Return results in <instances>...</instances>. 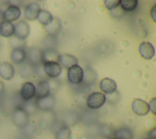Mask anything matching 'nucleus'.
<instances>
[{
    "label": "nucleus",
    "mask_w": 156,
    "mask_h": 139,
    "mask_svg": "<svg viewBox=\"0 0 156 139\" xmlns=\"http://www.w3.org/2000/svg\"><path fill=\"white\" fill-rule=\"evenodd\" d=\"M106 97L104 94L94 92L90 94L87 99V105L91 109H98L105 103Z\"/></svg>",
    "instance_id": "nucleus-1"
},
{
    "label": "nucleus",
    "mask_w": 156,
    "mask_h": 139,
    "mask_svg": "<svg viewBox=\"0 0 156 139\" xmlns=\"http://www.w3.org/2000/svg\"><path fill=\"white\" fill-rule=\"evenodd\" d=\"M83 70L78 64L73 65L68 69L67 77L68 81L74 85H78L83 80Z\"/></svg>",
    "instance_id": "nucleus-2"
},
{
    "label": "nucleus",
    "mask_w": 156,
    "mask_h": 139,
    "mask_svg": "<svg viewBox=\"0 0 156 139\" xmlns=\"http://www.w3.org/2000/svg\"><path fill=\"white\" fill-rule=\"evenodd\" d=\"M44 70L48 77L51 78H56L61 74L62 68L60 64L57 62L47 61L44 62Z\"/></svg>",
    "instance_id": "nucleus-3"
},
{
    "label": "nucleus",
    "mask_w": 156,
    "mask_h": 139,
    "mask_svg": "<svg viewBox=\"0 0 156 139\" xmlns=\"http://www.w3.org/2000/svg\"><path fill=\"white\" fill-rule=\"evenodd\" d=\"M132 110L135 115L138 116H145L150 111L148 103L140 99H136L132 102Z\"/></svg>",
    "instance_id": "nucleus-4"
},
{
    "label": "nucleus",
    "mask_w": 156,
    "mask_h": 139,
    "mask_svg": "<svg viewBox=\"0 0 156 139\" xmlns=\"http://www.w3.org/2000/svg\"><path fill=\"white\" fill-rule=\"evenodd\" d=\"M14 35L19 40L26 39L30 33V27L27 22L21 20L15 25Z\"/></svg>",
    "instance_id": "nucleus-5"
},
{
    "label": "nucleus",
    "mask_w": 156,
    "mask_h": 139,
    "mask_svg": "<svg viewBox=\"0 0 156 139\" xmlns=\"http://www.w3.org/2000/svg\"><path fill=\"white\" fill-rule=\"evenodd\" d=\"M138 51L141 56L146 60L151 59L155 54L154 46L149 42H143L138 47Z\"/></svg>",
    "instance_id": "nucleus-6"
},
{
    "label": "nucleus",
    "mask_w": 156,
    "mask_h": 139,
    "mask_svg": "<svg viewBox=\"0 0 156 139\" xmlns=\"http://www.w3.org/2000/svg\"><path fill=\"white\" fill-rule=\"evenodd\" d=\"M41 10L40 6L37 2H32L29 4L24 10V17L28 20H34Z\"/></svg>",
    "instance_id": "nucleus-7"
},
{
    "label": "nucleus",
    "mask_w": 156,
    "mask_h": 139,
    "mask_svg": "<svg viewBox=\"0 0 156 139\" xmlns=\"http://www.w3.org/2000/svg\"><path fill=\"white\" fill-rule=\"evenodd\" d=\"M99 88L104 93L110 94L116 91L117 85L113 80L109 78H105L101 80L99 83Z\"/></svg>",
    "instance_id": "nucleus-8"
},
{
    "label": "nucleus",
    "mask_w": 156,
    "mask_h": 139,
    "mask_svg": "<svg viewBox=\"0 0 156 139\" xmlns=\"http://www.w3.org/2000/svg\"><path fill=\"white\" fill-rule=\"evenodd\" d=\"M35 86L31 82H26L20 90V95L23 100H29L35 96Z\"/></svg>",
    "instance_id": "nucleus-9"
},
{
    "label": "nucleus",
    "mask_w": 156,
    "mask_h": 139,
    "mask_svg": "<svg viewBox=\"0 0 156 139\" xmlns=\"http://www.w3.org/2000/svg\"><path fill=\"white\" fill-rule=\"evenodd\" d=\"M50 87L46 81H40L35 87V97L38 100L49 96Z\"/></svg>",
    "instance_id": "nucleus-10"
},
{
    "label": "nucleus",
    "mask_w": 156,
    "mask_h": 139,
    "mask_svg": "<svg viewBox=\"0 0 156 139\" xmlns=\"http://www.w3.org/2000/svg\"><path fill=\"white\" fill-rule=\"evenodd\" d=\"M21 10L18 6H10L4 12L5 21L12 22L18 20L21 16Z\"/></svg>",
    "instance_id": "nucleus-11"
},
{
    "label": "nucleus",
    "mask_w": 156,
    "mask_h": 139,
    "mask_svg": "<svg viewBox=\"0 0 156 139\" xmlns=\"http://www.w3.org/2000/svg\"><path fill=\"white\" fill-rule=\"evenodd\" d=\"M15 74L13 66L7 62L0 63V76L5 80H11Z\"/></svg>",
    "instance_id": "nucleus-12"
},
{
    "label": "nucleus",
    "mask_w": 156,
    "mask_h": 139,
    "mask_svg": "<svg viewBox=\"0 0 156 139\" xmlns=\"http://www.w3.org/2000/svg\"><path fill=\"white\" fill-rule=\"evenodd\" d=\"M11 60L15 64L23 63L26 58V51L21 48H15L11 53Z\"/></svg>",
    "instance_id": "nucleus-13"
},
{
    "label": "nucleus",
    "mask_w": 156,
    "mask_h": 139,
    "mask_svg": "<svg viewBox=\"0 0 156 139\" xmlns=\"http://www.w3.org/2000/svg\"><path fill=\"white\" fill-rule=\"evenodd\" d=\"M15 32V26L12 22L4 21L0 25V36L8 38L12 36Z\"/></svg>",
    "instance_id": "nucleus-14"
},
{
    "label": "nucleus",
    "mask_w": 156,
    "mask_h": 139,
    "mask_svg": "<svg viewBox=\"0 0 156 139\" xmlns=\"http://www.w3.org/2000/svg\"><path fill=\"white\" fill-rule=\"evenodd\" d=\"M78 62L77 59L71 54H65L63 55H60L58 63L61 66L64 67L65 68H69V67L77 64Z\"/></svg>",
    "instance_id": "nucleus-15"
},
{
    "label": "nucleus",
    "mask_w": 156,
    "mask_h": 139,
    "mask_svg": "<svg viewBox=\"0 0 156 139\" xmlns=\"http://www.w3.org/2000/svg\"><path fill=\"white\" fill-rule=\"evenodd\" d=\"M55 104V99L51 96L38 99L37 101V106L40 110H49L52 109Z\"/></svg>",
    "instance_id": "nucleus-16"
},
{
    "label": "nucleus",
    "mask_w": 156,
    "mask_h": 139,
    "mask_svg": "<svg viewBox=\"0 0 156 139\" xmlns=\"http://www.w3.org/2000/svg\"><path fill=\"white\" fill-rule=\"evenodd\" d=\"M14 122L18 126H23L27 122V115L24 110L21 108L16 110L13 115Z\"/></svg>",
    "instance_id": "nucleus-17"
},
{
    "label": "nucleus",
    "mask_w": 156,
    "mask_h": 139,
    "mask_svg": "<svg viewBox=\"0 0 156 139\" xmlns=\"http://www.w3.org/2000/svg\"><path fill=\"white\" fill-rule=\"evenodd\" d=\"M117 139H133L132 131L128 127H122L116 130L113 134Z\"/></svg>",
    "instance_id": "nucleus-18"
},
{
    "label": "nucleus",
    "mask_w": 156,
    "mask_h": 139,
    "mask_svg": "<svg viewBox=\"0 0 156 139\" xmlns=\"http://www.w3.org/2000/svg\"><path fill=\"white\" fill-rule=\"evenodd\" d=\"M37 18L41 24L48 26L51 24L54 18L49 12L45 10H41Z\"/></svg>",
    "instance_id": "nucleus-19"
},
{
    "label": "nucleus",
    "mask_w": 156,
    "mask_h": 139,
    "mask_svg": "<svg viewBox=\"0 0 156 139\" xmlns=\"http://www.w3.org/2000/svg\"><path fill=\"white\" fill-rule=\"evenodd\" d=\"M61 29V22L57 18H54L51 24L47 26V32L49 34L55 35L57 34Z\"/></svg>",
    "instance_id": "nucleus-20"
},
{
    "label": "nucleus",
    "mask_w": 156,
    "mask_h": 139,
    "mask_svg": "<svg viewBox=\"0 0 156 139\" xmlns=\"http://www.w3.org/2000/svg\"><path fill=\"white\" fill-rule=\"evenodd\" d=\"M137 0H122L120 1V5L122 10L126 12H131L135 9L138 6Z\"/></svg>",
    "instance_id": "nucleus-21"
},
{
    "label": "nucleus",
    "mask_w": 156,
    "mask_h": 139,
    "mask_svg": "<svg viewBox=\"0 0 156 139\" xmlns=\"http://www.w3.org/2000/svg\"><path fill=\"white\" fill-rule=\"evenodd\" d=\"M71 130L66 126L60 128L56 133L55 139H71Z\"/></svg>",
    "instance_id": "nucleus-22"
},
{
    "label": "nucleus",
    "mask_w": 156,
    "mask_h": 139,
    "mask_svg": "<svg viewBox=\"0 0 156 139\" xmlns=\"http://www.w3.org/2000/svg\"><path fill=\"white\" fill-rule=\"evenodd\" d=\"M44 62L47 61H55L58 62L60 54H58L57 52L54 51H48L45 53H43L42 56Z\"/></svg>",
    "instance_id": "nucleus-23"
},
{
    "label": "nucleus",
    "mask_w": 156,
    "mask_h": 139,
    "mask_svg": "<svg viewBox=\"0 0 156 139\" xmlns=\"http://www.w3.org/2000/svg\"><path fill=\"white\" fill-rule=\"evenodd\" d=\"M120 4V0H105L104 5L108 10H113Z\"/></svg>",
    "instance_id": "nucleus-24"
},
{
    "label": "nucleus",
    "mask_w": 156,
    "mask_h": 139,
    "mask_svg": "<svg viewBox=\"0 0 156 139\" xmlns=\"http://www.w3.org/2000/svg\"><path fill=\"white\" fill-rule=\"evenodd\" d=\"M149 110L151 111L152 113L154 115L156 114V99L152 98L150 100L149 103Z\"/></svg>",
    "instance_id": "nucleus-25"
},
{
    "label": "nucleus",
    "mask_w": 156,
    "mask_h": 139,
    "mask_svg": "<svg viewBox=\"0 0 156 139\" xmlns=\"http://www.w3.org/2000/svg\"><path fill=\"white\" fill-rule=\"evenodd\" d=\"M147 138L156 139V129L153 128L147 133Z\"/></svg>",
    "instance_id": "nucleus-26"
},
{
    "label": "nucleus",
    "mask_w": 156,
    "mask_h": 139,
    "mask_svg": "<svg viewBox=\"0 0 156 139\" xmlns=\"http://www.w3.org/2000/svg\"><path fill=\"white\" fill-rule=\"evenodd\" d=\"M151 17L154 23L156 22V5H154L151 10Z\"/></svg>",
    "instance_id": "nucleus-27"
},
{
    "label": "nucleus",
    "mask_w": 156,
    "mask_h": 139,
    "mask_svg": "<svg viewBox=\"0 0 156 139\" xmlns=\"http://www.w3.org/2000/svg\"><path fill=\"white\" fill-rule=\"evenodd\" d=\"M5 21V19H4V12L0 9V25L4 22Z\"/></svg>",
    "instance_id": "nucleus-28"
},
{
    "label": "nucleus",
    "mask_w": 156,
    "mask_h": 139,
    "mask_svg": "<svg viewBox=\"0 0 156 139\" xmlns=\"http://www.w3.org/2000/svg\"><path fill=\"white\" fill-rule=\"evenodd\" d=\"M3 88H4V85H3L2 83H1V82L0 81V91H1L2 89H3Z\"/></svg>",
    "instance_id": "nucleus-29"
},
{
    "label": "nucleus",
    "mask_w": 156,
    "mask_h": 139,
    "mask_svg": "<svg viewBox=\"0 0 156 139\" xmlns=\"http://www.w3.org/2000/svg\"><path fill=\"white\" fill-rule=\"evenodd\" d=\"M102 139H111V138H109V137H104Z\"/></svg>",
    "instance_id": "nucleus-30"
},
{
    "label": "nucleus",
    "mask_w": 156,
    "mask_h": 139,
    "mask_svg": "<svg viewBox=\"0 0 156 139\" xmlns=\"http://www.w3.org/2000/svg\"><path fill=\"white\" fill-rule=\"evenodd\" d=\"M111 139H117L116 138H115V137H113L112 138H111Z\"/></svg>",
    "instance_id": "nucleus-31"
},
{
    "label": "nucleus",
    "mask_w": 156,
    "mask_h": 139,
    "mask_svg": "<svg viewBox=\"0 0 156 139\" xmlns=\"http://www.w3.org/2000/svg\"><path fill=\"white\" fill-rule=\"evenodd\" d=\"M142 139H149V138H142Z\"/></svg>",
    "instance_id": "nucleus-32"
}]
</instances>
